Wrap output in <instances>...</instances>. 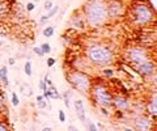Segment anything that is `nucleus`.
I'll list each match as a JSON object with an SVG mask.
<instances>
[{"mask_svg":"<svg viewBox=\"0 0 157 131\" xmlns=\"http://www.w3.org/2000/svg\"><path fill=\"white\" fill-rule=\"evenodd\" d=\"M43 131H51V129H50V127H47V129H43Z\"/></svg>","mask_w":157,"mask_h":131,"instance_id":"e433bc0d","label":"nucleus"},{"mask_svg":"<svg viewBox=\"0 0 157 131\" xmlns=\"http://www.w3.org/2000/svg\"><path fill=\"white\" fill-rule=\"evenodd\" d=\"M12 104L15 105V106H17V105L20 104V100H19V97H17L16 93H12Z\"/></svg>","mask_w":157,"mask_h":131,"instance_id":"5701e85b","label":"nucleus"},{"mask_svg":"<svg viewBox=\"0 0 157 131\" xmlns=\"http://www.w3.org/2000/svg\"><path fill=\"white\" fill-rule=\"evenodd\" d=\"M37 101H38V102L43 101V96H37Z\"/></svg>","mask_w":157,"mask_h":131,"instance_id":"f704fd0d","label":"nucleus"},{"mask_svg":"<svg viewBox=\"0 0 157 131\" xmlns=\"http://www.w3.org/2000/svg\"><path fill=\"white\" fill-rule=\"evenodd\" d=\"M8 11H9V7H8V4L5 3H0V17L5 16Z\"/></svg>","mask_w":157,"mask_h":131,"instance_id":"2eb2a0df","label":"nucleus"},{"mask_svg":"<svg viewBox=\"0 0 157 131\" xmlns=\"http://www.w3.org/2000/svg\"><path fill=\"white\" fill-rule=\"evenodd\" d=\"M50 92H51V94H52V98H54V100H58V98H62V96H60L59 93H58V90H56V88H55V87L54 85H51L50 87Z\"/></svg>","mask_w":157,"mask_h":131,"instance_id":"6ab92c4d","label":"nucleus"},{"mask_svg":"<svg viewBox=\"0 0 157 131\" xmlns=\"http://www.w3.org/2000/svg\"><path fill=\"white\" fill-rule=\"evenodd\" d=\"M101 110H102V113H103L105 115H107V114H109V113H107V110H106V109H105L103 106H101Z\"/></svg>","mask_w":157,"mask_h":131,"instance_id":"72a5a7b5","label":"nucleus"},{"mask_svg":"<svg viewBox=\"0 0 157 131\" xmlns=\"http://www.w3.org/2000/svg\"><path fill=\"white\" fill-rule=\"evenodd\" d=\"M148 110H149V113L153 115V118L156 117V112H157V109H156V94H153V100H151L149 104H148Z\"/></svg>","mask_w":157,"mask_h":131,"instance_id":"ddd939ff","label":"nucleus"},{"mask_svg":"<svg viewBox=\"0 0 157 131\" xmlns=\"http://www.w3.org/2000/svg\"><path fill=\"white\" fill-rule=\"evenodd\" d=\"M43 36L45 37H52L54 36V28H52V26H46V28L43 29Z\"/></svg>","mask_w":157,"mask_h":131,"instance_id":"dca6fc26","label":"nucleus"},{"mask_svg":"<svg viewBox=\"0 0 157 131\" xmlns=\"http://www.w3.org/2000/svg\"><path fill=\"white\" fill-rule=\"evenodd\" d=\"M92 88V96H93L94 101L97 102L99 106H110L111 105V94L109 93L107 88L105 87L103 84H99V83H97V84H94L93 87H90Z\"/></svg>","mask_w":157,"mask_h":131,"instance_id":"39448f33","label":"nucleus"},{"mask_svg":"<svg viewBox=\"0 0 157 131\" xmlns=\"http://www.w3.org/2000/svg\"><path fill=\"white\" fill-rule=\"evenodd\" d=\"M38 106H39V108H45V106H46V102H43V101L38 102Z\"/></svg>","mask_w":157,"mask_h":131,"instance_id":"473e14b6","label":"nucleus"},{"mask_svg":"<svg viewBox=\"0 0 157 131\" xmlns=\"http://www.w3.org/2000/svg\"><path fill=\"white\" fill-rule=\"evenodd\" d=\"M24 72L26 73V76H32V63L29 62V60H26L25 63V67H24Z\"/></svg>","mask_w":157,"mask_h":131,"instance_id":"f3484780","label":"nucleus"},{"mask_svg":"<svg viewBox=\"0 0 157 131\" xmlns=\"http://www.w3.org/2000/svg\"><path fill=\"white\" fill-rule=\"evenodd\" d=\"M0 79H2L3 84L5 85V87H8V84H9V80H8V69H7L5 66L0 68Z\"/></svg>","mask_w":157,"mask_h":131,"instance_id":"f8f14e48","label":"nucleus"},{"mask_svg":"<svg viewBox=\"0 0 157 131\" xmlns=\"http://www.w3.org/2000/svg\"><path fill=\"white\" fill-rule=\"evenodd\" d=\"M8 63H9L11 66H13V64H15V59H13V58H11L9 60H8Z\"/></svg>","mask_w":157,"mask_h":131,"instance_id":"c9c22d12","label":"nucleus"},{"mask_svg":"<svg viewBox=\"0 0 157 131\" xmlns=\"http://www.w3.org/2000/svg\"><path fill=\"white\" fill-rule=\"evenodd\" d=\"M131 13V19L136 25L144 26L147 24H149L155 19V9L151 4H145L141 2L134 3L130 8Z\"/></svg>","mask_w":157,"mask_h":131,"instance_id":"7ed1b4c3","label":"nucleus"},{"mask_svg":"<svg viewBox=\"0 0 157 131\" xmlns=\"http://www.w3.org/2000/svg\"><path fill=\"white\" fill-rule=\"evenodd\" d=\"M33 52H34L36 55H38V56H43V55H45V54H43V51L41 50V47H34Z\"/></svg>","mask_w":157,"mask_h":131,"instance_id":"393cba45","label":"nucleus"},{"mask_svg":"<svg viewBox=\"0 0 157 131\" xmlns=\"http://www.w3.org/2000/svg\"><path fill=\"white\" fill-rule=\"evenodd\" d=\"M124 131H134V130H132V129H130V127H127V129H126Z\"/></svg>","mask_w":157,"mask_h":131,"instance_id":"4c0bfd02","label":"nucleus"},{"mask_svg":"<svg viewBox=\"0 0 157 131\" xmlns=\"http://www.w3.org/2000/svg\"><path fill=\"white\" fill-rule=\"evenodd\" d=\"M41 50L43 51V54H49V52H51V46L49 45V43H42Z\"/></svg>","mask_w":157,"mask_h":131,"instance_id":"aec40b11","label":"nucleus"},{"mask_svg":"<svg viewBox=\"0 0 157 131\" xmlns=\"http://www.w3.org/2000/svg\"><path fill=\"white\" fill-rule=\"evenodd\" d=\"M59 121L62 122V123H64V122H65V114H64L63 110H59Z\"/></svg>","mask_w":157,"mask_h":131,"instance_id":"bb28decb","label":"nucleus"},{"mask_svg":"<svg viewBox=\"0 0 157 131\" xmlns=\"http://www.w3.org/2000/svg\"><path fill=\"white\" fill-rule=\"evenodd\" d=\"M86 56L89 62L98 67L109 66L114 60V54L107 46L103 45H93L86 49Z\"/></svg>","mask_w":157,"mask_h":131,"instance_id":"f03ea898","label":"nucleus"},{"mask_svg":"<svg viewBox=\"0 0 157 131\" xmlns=\"http://www.w3.org/2000/svg\"><path fill=\"white\" fill-rule=\"evenodd\" d=\"M0 131H9V129H8L4 123H2V122H0Z\"/></svg>","mask_w":157,"mask_h":131,"instance_id":"7c9ffc66","label":"nucleus"},{"mask_svg":"<svg viewBox=\"0 0 157 131\" xmlns=\"http://www.w3.org/2000/svg\"><path fill=\"white\" fill-rule=\"evenodd\" d=\"M39 88H41L42 90H45V89L47 88V87H46V83H45V80H42L41 83H39Z\"/></svg>","mask_w":157,"mask_h":131,"instance_id":"2f4dec72","label":"nucleus"},{"mask_svg":"<svg viewBox=\"0 0 157 131\" xmlns=\"http://www.w3.org/2000/svg\"><path fill=\"white\" fill-rule=\"evenodd\" d=\"M51 8H52V2H51V0H46V2H45V9L49 12Z\"/></svg>","mask_w":157,"mask_h":131,"instance_id":"a878e982","label":"nucleus"},{"mask_svg":"<svg viewBox=\"0 0 157 131\" xmlns=\"http://www.w3.org/2000/svg\"><path fill=\"white\" fill-rule=\"evenodd\" d=\"M103 75L107 76V77H111L113 75H114V71H113L111 68H106V69H103Z\"/></svg>","mask_w":157,"mask_h":131,"instance_id":"b1692460","label":"nucleus"},{"mask_svg":"<svg viewBox=\"0 0 157 131\" xmlns=\"http://www.w3.org/2000/svg\"><path fill=\"white\" fill-rule=\"evenodd\" d=\"M71 23L75 25V28H78V29H84V26H85L84 21H82V19H80V17H78V20L76 19V17H72Z\"/></svg>","mask_w":157,"mask_h":131,"instance_id":"4468645a","label":"nucleus"},{"mask_svg":"<svg viewBox=\"0 0 157 131\" xmlns=\"http://www.w3.org/2000/svg\"><path fill=\"white\" fill-rule=\"evenodd\" d=\"M69 96H71V93L69 92H65L64 93V105H65V108H69Z\"/></svg>","mask_w":157,"mask_h":131,"instance_id":"4be33fe9","label":"nucleus"},{"mask_svg":"<svg viewBox=\"0 0 157 131\" xmlns=\"http://www.w3.org/2000/svg\"><path fill=\"white\" fill-rule=\"evenodd\" d=\"M111 104H114L117 109H119V110H126V109L128 108V102L127 100L120 97V96H117V97L114 100H111Z\"/></svg>","mask_w":157,"mask_h":131,"instance_id":"9b49d317","label":"nucleus"},{"mask_svg":"<svg viewBox=\"0 0 157 131\" xmlns=\"http://www.w3.org/2000/svg\"><path fill=\"white\" fill-rule=\"evenodd\" d=\"M47 20H49V19H47V16H42L41 20H39V24H41V25H45V24L47 23Z\"/></svg>","mask_w":157,"mask_h":131,"instance_id":"c756f323","label":"nucleus"},{"mask_svg":"<svg viewBox=\"0 0 157 131\" xmlns=\"http://www.w3.org/2000/svg\"><path fill=\"white\" fill-rule=\"evenodd\" d=\"M86 123V129H88V131H97V127L94 126V123H92L90 121H85Z\"/></svg>","mask_w":157,"mask_h":131,"instance_id":"412c9836","label":"nucleus"},{"mask_svg":"<svg viewBox=\"0 0 157 131\" xmlns=\"http://www.w3.org/2000/svg\"><path fill=\"white\" fill-rule=\"evenodd\" d=\"M67 81L76 90L81 92V93H84V94L88 93L92 87L89 76L82 71H78V69H72V71H69L67 73Z\"/></svg>","mask_w":157,"mask_h":131,"instance_id":"20e7f679","label":"nucleus"},{"mask_svg":"<svg viewBox=\"0 0 157 131\" xmlns=\"http://www.w3.org/2000/svg\"><path fill=\"white\" fill-rule=\"evenodd\" d=\"M155 63L151 62V60H147L144 63L138 64V73L141 76H149L155 72Z\"/></svg>","mask_w":157,"mask_h":131,"instance_id":"6e6552de","label":"nucleus"},{"mask_svg":"<svg viewBox=\"0 0 157 131\" xmlns=\"http://www.w3.org/2000/svg\"><path fill=\"white\" fill-rule=\"evenodd\" d=\"M107 19H118L124 13V4L122 0H110L106 2Z\"/></svg>","mask_w":157,"mask_h":131,"instance_id":"0eeeda50","label":"nucleus"},{"mask_svg":"<svg viewBox=\"0 0 157 131\" xmlns=\"http://www.w3.org/2000/svg\"><path fill=\"white\" fill-rule=\"evenodd\" d=\"M75 109H76L77 118H78V119H80L81 122H85V121H86L85 108H84V104H82L81 100H76V101H75Z\"/></svg>","mask_w":157,"mask_h":131,"instance_id":"9d476101","label":"nucleus"},{"mask_svg":"<svg viewBox=\"0 0 157 131\" xmlns=\"http://www.w3.org/2000/svg\"><path fill=\"white\" fill-rule=\"evenodd\" d=\"M55 64V59L54 58H49L47 59V67H52Z\"/></svg>","mask_w":157,"mask_h":131,"instance_id":"c85d7f7f","label":"nucleus"},{"mask_svg":"<svg viewBox=\"0 0 157 131\" xmlns=\"http://www.w3.org/2000/svg\"><path fill=\"white\" fill-rule=\"evenodd\" d=\"M127 59L131 63L140 64L149 60V54L144 47H132L127 51Z\"/></svg>","mask_w":157,"mask_h":131,"instance_id":"423d86ee","label":"nucleus"},{"mask_svg":"<svg viewBox=\"0 0 157 131\" xmlns=\"http://www.w3.org/2000/svg\"><path fill=\"white\" fill-rule=\"evenodd\" d=\"M58 11H59V5H52V8L49 11V13L46 15V16H47V19L50 20L52 16H55V15H56V12H58Z\"/></svg>","mask_w":157,"mask_h":131,"instance_id":"a211bd4d","label":"nucleus"},{"mask_svg":"<svg viewBox=\"0 0 157 131\" xmlns=\"http://www.w3.org/2000/svg\"><path fill=\"white\" fill-rule=\"evenodd\" d=\"M34 8H36L34 3H28V4H26V11H28V12H32Z\"/></svg>","mask_w":157,"mask_h":131,"instance_id":"cd10ccee","label":"nucleus"},{"mask_svg":"<svg viewBox=\"0 0 157 131\" xmlns=\"http://www.w3.org/2000/svg\"><path fill=\"white\" fill-rule=\"evenodd\" d=\"M82 12L85 15V21L92 26H99L107 21L106 0H88Z\"/></svg>","mask_w":157,"mask_h":131,"instance_id":"f257e3e1","label":"nucleus"},{"mask_svg":"<svg viewBox=\"0 0 157 131\" xmlns=\"http://www.w3.org/2000/svg\"><path fill=\"white\" fill-rule=\"evenodd\" d=\"M135 127H136L138 131H149L151 129V123L147 118L144 117H138L135 119Z\"/></svg>","mask_w":157,"mask_h":131,"instance_id":"1a4fd4ad","label":"nucleus"}]
</instances>
